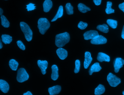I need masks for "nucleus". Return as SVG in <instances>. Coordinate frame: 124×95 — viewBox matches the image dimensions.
I'll list each match as a JSON object with an SVG mask.
<instances>
[{"instance_id":"f257e3e1","label":"nucleus","mask_w":124,"mask_h":95,"mask_svg":"<svg viewBox=\"0 0 124 95\" xmlns=\"http://www.w3.org/2000/svg\"><path fill=\"white\" fill-rule=\"evenodd\" d=\"M70 40V36L67 32L57 34L56 36L55 44L58 47L62 48Z\"/></svg>"},{"instance_id":"f03ea898","label":"nucleus","mask_w":124,"mask_h":95,"mask_svg":"<svg viewBox=\"0 0 124 95\" xmlns=\"http://www.w3.org/2000/svg\"><path fill=\"white\" fill-rule=\"evenodd\" d=\"M38 24L40 33L42 35L45 34L50 26V22L46 18H40L38 20Z\"/></svg>"},{"instance_id":"7ed1b4c3","label":"nucleus","mask_w":124,"mask_h":95,"mask_svg":"<svg viewBox=\"0 0 124 95\" xmlns=\"http://www.w3.org/2000/svg\"><path fill=\"white\" fill-rule=\"evenodd\" d=\"M20 25L22 31L24 34L25 38L28 41H30L32 39L33 33L30 27L24 22H21Z\"/></svg>"},{"instance_id":"20e7f679","label":"nucleus","mask_w":124,"mask_h":95,"mask_svg":"<svg viewBox=\"0 0 124 95\" xmlns=\"http://www.w3.org/2000/svg\"><path fill=\"white\" fill-rule=\"evenodd\" d=\"M29 77V74L25 69L21 68L18 70L16 79L19 82H23L28 80Z\"/></svg>"},{"instance_id":"39448f33","label":"nucleus","mask_w":124,"mask_h":95,"mask_svg":"<svg viewBox=\"0 0 124 95\" xmlns=\"http://www.w3.org/2000/svg\"><path fill=\"white\" fill-rule=\"evenodd\" d=\"M107 80L112 87H116L121 83V79L112 73H109L107 77Z\"/></svg>"},{"instance_id":"423d86ee","label":"nucleus","mask_w":124,"mask_h":95,"mask_svg":"<svg viewBox=\"0 0 124 95\" xmlns=\"http://www.w3.org/2000/svg\"><path fill=\"white\" fill-rule=\"evenodd\" d=\"M107 42V39L101 35L97 36L95 38L93 39L91 41V44L95 45L103 44Z\"/></svg>"},{"instance_id":"0eeeda50","label":"nucleus","mask_w":124,"mask_h":95,"mask_svg":"<svg viewBox=\"0 0 124 95\" xmlns=\"http://www.w3.org/2000/svg\"><path fill=\"white\" fill-rule=\"evenodd\" d=\"M99 33L98 31L96 30L88 31H86L83 34L84 39L85 40H89L95 38L97 36H98Z\"/></svg>"},{"instance_id":"6e6552de","label":"nucleus","mask_w":124,"mask_h":95,"mask_svg":"<svg viewBox=\"0 0 124 95\" xmlns=\"http://www.w3.org/2000/svg\"><path fill=\"white\" fill-rule=\"evenodd\" d=\"M123 65H124V60L121 58H116L114 63L115 72L117 73L119 71L120 69L123 67Z\"/></svg>"},{"instance_id":"1a4fd4ad","label":"nucleus","mask_w":124,"mask_h":95,"mask_svg":"<svg viewBox=\"0 0 124 95\" xmlns=\"http://www.w3.org/2000/svg\"><path fill=\"white\" fill-rule=\"evenodd\" d=\"M38 65L41 69V72L43 75L46 73V70L47 68L48 63L46 60L42 61L38 60L37 62Z\"/></svg>"},{"instance_id":"9d476101","label":"nucleus","mask_w":124,"mask_h":95,"mask_svg":"<svg viewBox=\"0 0 124 95\" xmlns=\"http://www.w3.org/2000/svg\"><path fill=\"white\" fill-rule=\"evenodd\" d=\"M85 61L84 62V66L85 69H87L90 66L93 60V58L91 56V54L90 52H86L85 53Z\"/></svg>"},{"instance_id":"9b49d317","label":"nucleus","mask_w":124,"mask_h":95,"mask_svg":"<svg viewBox=\"0 0 124 95\" xmlns=\"http://www.w3.org/2000/svg\"><path fill=\"white\" fill-rule=\"evenodd\" d=\"M56 53L58 56L61 60H64L68 56V52L67 50L62 48L57 49Z\"/></svg>"},{"instance_id":"f8f14e48","label":"nucleus","mask_w":124,"mask_h":95,"mask_svg":"<svg viewBox=\"0 0 124 95\" xmlns=\"http://www.w3.org/2000/svg\"><path fill=\"white\" fill-rule=\"evenodd\" d=\"M9 88V85L7 82L3 80H0V89L1 91L5 93H8Z\"/></svg>"},{"instance_id":"ddd939ff","label":"nucleus","mask_w":124,"mask_h":95,"mask_svg":"<svg viewBox=\"0 0 124 95\" xmlns=\"http://www.w3.org/2000/svg\"><path fill=\"white\" fill-rule=\"evenodd\" d=\"M61 90V87L60 86L56 85L49 88L48 91L50 95H57L60 93Z\"/></svg>"},{"instance_id":"4468645a","label":"nucleus","mask_w":124,"mask_h":95,"mask_svg":"<svg viewBox=\"0 0 124 95\" xmlns=\"http://www.w3.org/2000/svg\"><path fill=\"white\" fill-rule=\"evenodd\" d=\"M51 79L54 80H56L59 77L58 68L56 65H53L51 66Z\"/></svg>"},{"instance_id":"2eb2a0df","label":"nucleus","mask_w":124,"mask_h":95,"mask_svg":"<svg viewBox=\"0 0 124 95\" xmlns=\"http://www.w3.org/2000/svg\"><path fill=\"white\" fill-rule=\"evenodd\" d=\"M97 60L101 62L103 61L108 62L110 61V57L105 53L99 52L98 54Z\"/></svg>"},{"instance_id":"dca6fc26","label":"nucleus","mask_w":124,"mask_h":95,"mask_svg":"<svg viewBox=\"0 0 124 95\" xmlns=\"http://www.w3.org/2000/svg\"><path fill=\"white\" fill-rule=\"evenodd\" d=\"M101 69V67L100 66L99 63H96L93 64L90 68L89 71L90 75H92L93 72H98Z\"/></svg>"},{"instance_id":"f3484780","label":"nucleus","mask_w":124,"mask_h":95,"mask_svg":"<svg viewBox=\"0 0 124 95\" xmlns=\"http://www.w3.org/2000/svg\"><path fill=\"white\" fill-rule=\"evenodd\" d=\"M53 5L51 0H45L43 4L44 11L45 12H49L53 7Z\"/></svg>"},{"instance_id":"a211bd4d","label":"nucleus","mask_w":124,"mask_h":95,"mask_svg":"<svg viewBox=\"0 0 124 95\" xmlns=\"http://www.w3.org/2000/svg\"><path fill=\"white\" fill-rule=\"evenodd\" d=\"M63 6H60L58 10L57 11V13L53 19L51 20V22H54L56 21L58 18L61 17L63 15Z\"/></svg>"},{"instance_id":"6ab92c4d","label":"nucleus","mask_w":124,"mask_h":95,"mask_svg":"<svg viewBox=\"0 0 124 95\" xmlns=\"http://www.w3.org/2000/svg\"><path fill=\"white\" fill-rule=\"evenodd\" d=\"M105 90L104 86L103 85L99 84L98 86L95 89V94L96 95H101L104 93Z\"/></svg>"},{"instance_id":"aec40b11","label":"nucleus","mask_w":124,"mask_h":95,"mask_svg":"<svg viewBox=\"0 0 124 95\" xmlns=\"http://www.w3.org/2000/svg\"><path fill=\"white\" fill-rule=\"evenodd\" d=\"M78 7L79 11L82 13H85L91 10V9L89 7L86 6L85 5L82 3H79Z\"/></svg>"},{"instance_id":"412c9836","label":"nucleus","mask_w":124,"mask_h":95,"mask_svg":"<svg viewBox=\"0 0 124 95\" xmlns=\"http://www.w3.org/2000/svg\"><path fill=\"white\" fill-rule=\"evenodd\" d=\"M2 41L5 44H10L12 42V37L7 34H3L2 36Z\"/></svg>"},{"instance_id":"4be33fe9","label":"nucleus","mask_w":124,"mask_h":95,"mask_svg":"<svg viewBox=\"0 0 124 95\" xmlns=\"http://www.w3.org/2000/svg\"><path fill=\"white\" fill-rule=\"evenodd\" d=\"M9 65L11 69L13 71H16L18 68L19 64L14 59H11L9 61Z\"/></svg>"},{"instance_id":"5701e85b","label":"nucleus","mask_w":124,"mask_h":95,"mask_svg":"<svg viewBox=\"0 0 124 95\" xmlns=\"http://www.w3.org/2000/svg\"><path fill=\"white\" fill-rule=\"evenodd\" d=\"M97 29L99 30L106 33H108L109 31L108 26L105 24L99 25L97 26Z\"/></svg>"},{"instance_id":"b1692460","label":"nucleus","mask_w":124,"mask_h":95,"mask_svg":"<svg viewBox=\"0 0 124 95\" xmlns=\"http://www.w3.org/2000/svg\"><path fill=\"white\" fill-rule=\"evenodd\" d=\"M1 24L5 28H8L10 26V22L4 15H1Z\"/></svg>"},{"instance_id":"393cba45","label":"nucleus","mask_w":124,"mask_h":95,"mask_svg":"<svg viewBox=\"0 0 124 95\" xmlns=\"http://www.w3.org/2000/svg\"><path fill=\"white\" fill-rule=\"evenodd\" d=\"M112 6V3L111 1H107V3L106 9V12L108 14L114 13V10L112 9L111 8Z\"/></svg>"},{"instance_id":"a878e982","label":"nucleus","mask_w":124,"mask_h":95,"mask_svg":"<svg viewBox=\"0 0 124 95\" xmlns=\"http://www.w3.org/2000/svg\"><path fill=\"white\" fill-rule=\"evenodd\" d=\"M107 23L109 26L112 28H116L117 26V22L116 20L112 19H108L107 20Z\"/></svg>"},{"instance_id":"bb28decb","label":"nucleus","mask_w":124,"mask_h":95,"mask_svg":"<svg viewBox=\"0 0 124 95\" xmlns=\"http://www.w3.org/2000/svg\"><path fill=\"white\" fill-rule=\"evenodd\" d=\"M67 13L68 15L73 14L74 13L73 7L71 5L70 3H67L65 6Z\"/></svg>"},{"instance_id":"cd10ccee","label":"nucleus","mask_w":124,"mask_h":95,"mask_svg":"<svg viewBox=\"0 0 124 95\" xmlns=\"http://www.w3.org/2000/svg\"><path fill=\"white\" fill-rule=\"evenodd\" d=\"M75 68L74 72L75 73L77 74L79 72L80 69V63L79 60H77L75 61Z\"/></svg>"},{"instance_id":"c85d7f7f","label":"nucleus","mask_w":124,"mask_h":95,"mask_svg":"<svg viewBox=\"0 0 124 95\" xmlns=\"http://www.w3.org/2000/svg\"><path fill=\"white\" fill-rule=\"evenodd\" d=\"M87 26L88 24L87 23L83 22L82 21H80L78 24V26L81 30H84L87 28Z\"/></svg>"},{"instance_id":"c756f323","label":"nucleus","mask_w":124,"mask_h":95,"mask_svg":"<svg viewBox=\"0 0 124 95\" xmlns=\"http://www.w3.org/2000/svg\"><path fill=\"white\" fill-rule=\"evenodd\" d=\"M27 11H32L35 9L36 6H35V4H34L30 3L28 5H27Z\"/></svg>"},{"instance_id":"7c9ffc66","label":"nucleus","mask_w":124,"mask_h":95,"mask_svg":"<svg viewBox=\"0 0 124 95\" xmlns=\"http://www.w3.org/2000/svg\"><path fill=\"white\" fill-rule=\"evenodd\" d=\"M17 45L20 49L22 50H25L26 48H25V46H24V45L23 44L22 41H21V40H19V41H17Z\"/></svg>"},{"instance_id":"2f4dec72","label":"nucleus","mask_w":124,"mask_h":95,"mask_svg":"<svg viewBox=\"0 0 124 95\" xmlns=\"http://www.w3.org/2000/svg\"><path fill=\"white\" fill-rule=\"evenodd\" d=\"M93 1L96 5L99 6L101 3V0H93Z\"/></svg>"},{"instance_id":"473e14b6","label":"nucleus","mask_w":124,"mask_h":95,"mask_svg":"<svg viewBox=\"0 0 124 95\" xmlns=\"http://www.w3.org/2000/svg\"><path fill=\"white\" fill-rule=\"evenodd\" d=\"M119 7L120 10H122L124 12V2L119 4Z\"/></svg>"},{"instance_id":"72a5a7b5","label":"nucleus","mask_w":124,"mask_h":95,"mask_svg":"<svg viewBox=\"0 0 124 95\" xmlns=\"http://www.w3.org/2000/svg\"><path fill=\"white\" fill-rule=\"evenodd\" d=\"M121 37L122 38L124 39V26L123 28L122 31V35H121Z\"/></svg>"},{"instance_id":"f704fd0d","label":"nucleus","mask_w":124,"mask_h":95,"mask_svg":"<svg viewBox=\"0 0 124 95\" xmlns=\"http://www.w3.org/2000/svg\"><path fill=\"white\" fill-rule=\"evenodd\" d=\"M24 95H32V94L31 93L30 91H28L25 93L23 94Z\"/></svg>"},{"instance_id":"c9c22d12","label":"nucleus","mask_w":124,"mask_h":95,"mask_svg":"<svg viewBox=\"0 0 124 95\" xmlns=\"http://www.w3.org/2000/svg\"><path fill=\"white\" fill-rule=\"evenodd\" d=\"M3 47V45L2 44V41H1V40L0 39V49H2Z\"/></svg>"},{"instance_id":"e433bc0d","label":"nucleus","mask_w":124,"mask_h":95,"mask_svg":"<svg viewBox=\"0 0 124 95\" xmlns=\"http://www.w3.org/2000/svg\"><path fill=\"white\" fill-rule=\"evenodd\" d=\"M3 12V10L1 8H0V15H2Z\"/></svg>"},{"instance_id":"4c0bfd02","label":"nucleus","mask_w":124,"mask_h":95,"mask_svg":"<svg viewBox=\"0 0 124 95\" xmlns=\"http://www.w3.org/2000/svg\"><path fill=\"white\" fill-rule=\"evenodd\" d=\"M123 95H124V91L123 92Z\"/></svg>"},{"instance_id":"58836bf2","label":"nucleus","mask_w":124,"mask_h":95,"mask_svg":"<svg viewBox=\"0 0 124 95\" xmlns=\"http://www.w3.org/2000/svg\"></svg>"}]
</instances>
